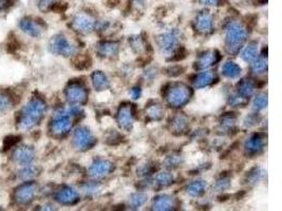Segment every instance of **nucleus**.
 Returning a JSON list of instances; mask_svg holds the SVG:
<instances>
[{
	"label": "nucleus",
	"mask_w": 282,
	"mask_h": 211,
	"mask_svg": "<svg viewBox=\"0 0 282 211\" xmlns=\"http://www.w3.org/2000/svg\"><path fill=\"white\" fill-rule=\"evenodd\" d=\"M46 111L47 106L43 100L39 98L31 99L20 113L19 127L22 130H30L39 124Z\"/></svg>",
	"instance_id": "1"
},
{
	"label": "nucleus",
	"mask_w": 282,
	"mask_h": 211,
	"mask_svg": "<svg viewBox=\"0 0 282 211\" xmlns=\"http://www.w3.org/2000/svg\"><path fill=\"white\" fill-rule=\"evenodd\" d=\"M37 191V185L34 183H26L19 186L15 190V201L19 205H28L30 204L34 197H35Z\"/></svg>",
	"instance_id": "2"
},
{
	"label": "nucleus",
	"mask_w": 282,
	"mask_h": 211,
	"mask_svg": "<svg viewBox=\"0 0 282 211\" xmlns=\"http://www.w3.org/2000/svg\"><path fill=\"white\" fill-rule=\"evenodd\" d=\"M72 123L70 120V115L68 112H58L54 115L52 122V132L55 135H64L70 131Z\"/></svg>",
	"instance_id": "3"
},
{
	"label": "nucleus",
	"mask_w": 282,
	"mask_h": 211,
	"mask_svg": "<svg viewBox=\"0 0 282 211\" xmlns=\"http://www.w3.org/2000/svg\"><path fill=\"white\" fill-rule=\"evenodd\" d=\"M50 51L56 55L69 56L74 52V48L63 35H56L50 41Z\"/></svg>",
	"instance_id": "4"
},
{
	"label": "nucleus",
	"mask_w": 282,
	"mask_h": 211,
	"mask_svg": "<svg viewBox=\"0 0 282 211\" xmlns=\"http://www.w3.org/2000/svg\"><path fill=\"white\" fill-rule=\"evenodd\" d=\"M245 37H246V33L244 29L241 26L237 25V23H234V25L230 28L228 33L229 45L230 48H233V52H236L239 49L238 45L245 40Z\"/></svg>",
	"instance_id": "5"
},
{
	"label": "nucleus",
	"mask_w": 282,
	"mask_h": 211,
	"mask_svg": "<svg viewBox=\"0 0 282 211\" xmlns=\"http://www.w3.org/2000/svg\"><path fill=\"white\" fill-rule=\"evenodd\" d=\"M66 96L70 102L81 103L86 100L87 93L86 90L78 84H72L66 90Z\"/></svg>",
	"instance_id": "6"
},
{
	"label": "nucleus",
	"mask_w": 282,
	"mask_h": 211,
	"mask_svg": "<svg viewBox=\"0 0 282 211\" xmlns=\"http://www.w3.org/2000/svg\"><path fill=\"white\" fill-rule=\"evenodd\" d=\"M19 28L22 32L28 34L32 37H39L41 35V27L38 23L31 18H22L19 22Z\"/></svg>",
	"instance_id": "7"
},
{
	"label": "nucleus",
	"mask_w": 282,
	"mask_h": 211,
	"mask_svg": "<svg viewBox=\"0 0 282 211\" xmlns=\"http://www.w3.org/2000/svg\"><path fill=\"white\" fill-rule=\"evenodd\" d=\"M13 159L19 165L27 166L34 160V151L30 147H19L14 151Z\"/></svg>",
	"instance_id": "8"
},
{
	"label": "nucleus",
	"mask_w": 282,
	"mask_h": 211,
	"mask_svg": "<svg viewBox=\"0 0 282 211\" xmlns=\"http://www.w3.org/2000/svg\"><path fill=\"white\" fill-rule=\"evenodd\" d=\"M93 144V137L86 129H78L74 134V145L78 149H87Z\"/></svg>",
	"instance_id": "9"
},
{
	"label": "nucleus",
	"mask_w": 282,
	"mask_h": 211,
	"mask_svg": "<svg viewBox=\"0 0 282 211\" xmlns=\"http://www.w3.org/2000/svg\"><path fill=\"white\" fill-rule=\"evenodd\" d=\"M189 97V92L186 87H176L169 92L168 100L174 106L183 104Z\"/></svg>",
	"instance_id": "10"
},
{
	"label": "nucleus",
	"mask_w": 282,
	"mask_h": 211,
	"mask_svg": "<svg viewBox=\"0 0 282 211\" xmlns=\"http://www.w3.org/2000/svg\"><path fill=\"white\" fill-rule=\"evenodd\" d=\"M73 27L82 33H88L93 28V21L91 18L80 15L73 20Z\"/></svg>",
	"instance_id": "11"
},
{
	"label": "nucleus",
	"mask_w": 282,
	"mask_h": 211,
	"mask_svg": "<svg viewBox=\"0 0 282 211\" xmlns=\"http://www.w3.org/2000/svg\"><path fill=\"white\" fill-rule=\"evenodd\" d=\"M56 198H58V201L61 202L62 204L72 205V204H74L77 201L78 195H77V193L73 189L65 188V189H62L58 193V196H56Z\"/></svg>",
	"instance_id": "12"
},
{
	"label": "nucleus",
	"mask_w": 282,
	"mask_h": 211,
	"mask_svg": "<svg viewBox=\"0 0 282 211\" xmlns=\"http://www.w3.org/2000/svg\"><path fill=\"white\" fill-rule=\"evenodd\" d=\"M110 169H111L110 164L107 162L101 161V162H97L96 164H94V165L91 167V169H90V172H91L93 177L100 178V177H104V175L108 174Z\"/></svg>",
	"instance_id": "13"
},
{
	"label": "nucleus",
	"mask_w": 282,
	"mask_h": 211,
	"mask_svg": "<svg viewBox=\"0 0 282 211\" xmlns=\"http://www.w3.org/2000/svg\"><path fill=\"white\" fill-rule=\"evenodd\" d=\"M177 36L173 33H168L160 39V44H161V48L168 52V51H172L174 49V46L177 43Z\"/></svg>",
	"instance_id": "14"
},
{
	"label": "nucleus",
	"mask_w": 282,
	"mask_h": 211,
	"mask_svg": "<svg viewBox=\"0 0 282 211\" xmlns=\"http://www.w3.org/2000/svg\"><path fill=\"white\" fill-rule=\"evenodd\" d=\"M13 99L6 93H0V115L6 114L13 108Z\"/></svg>",
	"instance_id": "15"
},
{
	"label": "nucleus",
	"mask_w": 282,
	"mask_h": 211,
	"mask_svg": "<svg viewBox=\"0 0 282 211\" xmlns=\"http://www.w3.org/2000/svg\"><path fill=\"white\" fill-rule=\"evenodd\" d=\"M222 71L224 75H227L230 78H235L241 73V69L234 63H228L223 67Z\"/></svg>",
	"instance_id": "16"
},
{
	"label": "nucleus",
	"mask_w": 282,
	"mask_h": 211,
	"mask_svg": "<svg viewBox=\"0 0 282 211\" xmlns=\"http://www.w3.org/2000/svg\"><path fill=\"white\" fill-rule=\"evenodd\" d=\"M37 174H38V169L36 167L31 166V164H29V165L25 166V168L22 169L20 171V173H19L20 178L22 180H25V181H28V180H31L33 178H35Z\"/></svg>",
	"instance_id": "17"
},
{
	"label": "nucleus",
	"mask_w": 282,
	"mask_h": 211,
	"mask_svg": "<svg viewBox=\"0 0 282 211\" xmlns=\"http://www.w3.org/2000/svg\"><path fill=\"white\" fill-rule=\"evenodd\" d=\"M197 25L201 31H204V32L209 31L211 29V25H212L210 15H208V14L200 15Z\"/></svg>",
	"instance_id": "18"
},
{
	"label": "nucleus",
	"mask_w": 282,
	"mask_h": 211,
	"mask_svg": "<svg viewBox=\"0 0 282 211\" xmlns=\"http://www.w3.org/2000/svg\"><path fill=\"white\" fill-rule=\"evenodd\" d=\"M215 78V75H213L212 72H204L199 75V77L196 80V86L201 88V87H205L207 85H209L211 81Z\"/></svg>",
	"instance_id": "19"
},
{
	"label": "nucleus",
	"mask_w": 282,
	"mask_h": 211,
	"mask_svg": "<svg viewBox=\"0 0 282 211\" xmlns=\"http://www.w3.org/2000/svg\"><path fill=\"white\" fill-rule=\"evenodd\" d=\"M120 122L121 125L124 128H129L130 125L132 124V119H131V113L128 108H124L120 112Z\"/></svg>",
	"instance_id": "20"
},
{
	"label": "nucleus",
	"mask_w": 282,
	"mask_h": 211,
	"mask_svg": "<svg viewBox=\"0 0 282 211\" xmlns=\"http://www.w3.org/2000/svg\"><path fill=\"white\" fill-rule=\"evenodd\" d=\"M172 205H173L172 198L163 196V197L157 198V201L154 203V208L160 209V210H166V209L171 208Z\"/></svg>",
	"instance_id": "21"
},
{
	"label": "nucleus",
	"mask_w": 282,
	"mask_h": 211,
	"mask_svg": "<svg viewBox=\"0 0 282 211\" xmlns=\"http://www.w3.org/2000/svg\"><path fill=\"white\" fill-rule=\"evenodd\" d=\"M93 81H94V85L96 88H105L108 85V81L106 76L100 73V72H96L93 75Z\"/></svg>",
	"instance_id": "22"
},
{
	"label": "nucleus",
	"mask_w": 282,
	"mask_h": 211,
	"mask_svg": "<svg viewBox=\"0 0 282 211\" xmlns=\"http://www.w3.org/2000/svg\"><path fill=\"white\" fill-rule=\"evenodd\" d=\"M216 62V54L215 53H208L207 55L203 56L200 60V67L201 68H206L211 66L213 63Z\"/></svg>",
	"instance_id": "23"
},
{
	"label": "nucleus",
	"mask_w": 282,
	"mask_h": 211,
	"mask_svg": "<svg viewBox=\"0 0 282 211\" xmlns=\"http://www.w3.org/2000/svg\"><path fill=\"white\" fill-rule=\"evenodd\" d=\"M247 150H250L251 152H257L261 149L262 147V143H261V140L255 137V138H251L249 142H247Z\"/></svg>",
	"instance_id": "24"
},
{
	"label": "nucleus",
	"mask_w": 282,
	"mask_h": 211,
	"mask_svg": "<svg viewBox=\"0 0 282 211\" xmlns=\"http://www.w3.org/2000/svg\"><path fill=\"white\" fill-rule=\"evenodd\" d=\"M203 190H204V183L201 182H196L188 187V192H190L193 195H198Z\"/></svg>",
	"instance_id": "25"
},
{
	"label": "nucleus",
	"mask_w": 282,
	"mask_h": 211,
	"mask_svg": "<svg viewBox=\"0 0 282 211\" xmlns=\"http://www.w3.org/2000/svg\"><path fill=\"white\" fill-rule=\"evenodd\" d=\"M257 55V49L254 45H250L249 48H246V50L243 53V58L246 62H252L256 58Z\"/></svg>",
	"instance_id": "26"
},
{
	"label": "nucleus",
	"mask_w": 282,
	"mask_h": 211,
	"mask_svg": "<svg viewBox=\"0 0 282 211\" xmlns=\"http://www.w3.org/2000/svg\"><path fill=\"white\" fill-rule=\"evenodd\" d=\"M253 85L251 84V81H249V80H246V81H243V83L241 84V86H240V91H241V93L242 94H244V95H246V96H249V95H251L252 93H253Z\"/></svg>",
	"instance_id": "27"
},
{
	"label": "nucleus",
	"mask_w": 282,
	"mask_h": 211,
	"mask_svg": "<svg viewBox=\"0 0 282 211\" xmlns=\"http://www.w3.org/2000/svg\"><path fill=\"white\" fill-rule=\"evenodd\" d=\"M18 142V137L17 136H9L5 139V143H4V148L5 149H9L12 146H14L16 143Z\"/></svg>",
	"instance_id": "28"
},
{
	"label": "nucleus",
	"mask_w": 282,
	"mask_h": 211,
	"mask_svg": "<svg viewBox=\"0 0 282 211\" xmlns=\"http://www.w3.org/2000/svg\"><path fill=\"white\" fill-rule=\"evenodd\" d=\"M56 0H38V7L41 11H46L48 10Z\"/></svg>",
	"instance_id": "29"
},
{
	"label": "nucleus",
	"mask_w": 282,
	"mask_h": 211,
	"mask_svg": "<svg viewBox=\"0 0 282 211\" xmlns=\"http://www.w3.org/2000/svg\"><path fill=\"white\" fill-rule=\"evenodd\" d=\"M16 0H0V12L7 11L11 7L14 6Z\"/></svg>",
	"instance_id": "30"
},
{
	"label": "nucleus",
	"mask_w": 282,
	"mask_h": 211,
	"mask_svg": "<svg viewBox=\"0 0 282 211\" xmlns=\"http://www.w3.org/2000/svg\"><path fill=\"white\" fill-rule=\"evenodd\" d=\"M145 201H146V196L143 194H137L131 198V202L134 206H140V205L144 204Z\"/></svg>",
	"instance_id": "31"
},
{
	"label": "nucleus",
	"mask_w": 282,
	"mask_h": 211,
	"mask_svg": "<svg viewBox=\"0 0 282 211\" xmlns=\"http://www.w3.org/2000/svg\"><path fill=\"white\" fill-rule=\"evenodd\" d=\"M266 68V62H264L263 60H260V61H258L255 65H254V71L257 73H260L262 72L263 70Z\"/></svg>",
	"instance_id": "32"
},
{
	"label": "nucleus",
	"mask_w": 282,
	"mask_h": 211,
	"mask_svg": "<svg viewBox=\"0 0 282 211\" xmlns=\"http://www.w3.org/2000/svg\"><path fill=\"white\" fill-rule=\"evenodd\" d=\"M255 107L257 109H263L266 107V98L263 96L257 97V99L255 100Z\"/></svg>",
	"instance_id": "33"
},
{
	"label": "nucleus",
	"mask_w": 282,
	"mask_h": 211,
	"mask_svg": "<svg viewBox=\"0 0 282 211\" xmlns=\"http://www.w3.org/2000/svg\"><path fill=\"white\" fill-rule=\"evenodd\" d=\"M157 181H159L162 185H168L172 181V177L167 173H162L161 175H159V178H157Z\"/></svg>",
	"instance_id": "34"
},
{
	"label": "nucleus",
	"mask_w": 282,
	"mask_h": 211,
	"mask_svg": "<svg viewBox=\"0 0 282 211\" xmlns=\"http://www.w3.org/2000/svg\"><path fill=\"white\" fill-rule=\"evenodd\" d=\"M115 50H117V46L112 43H107V44H104V46H103L104 54H112L115 52Z\"/></svg>",
	"instance_id": "35"
},
{
	"label": "nucleus",
	"mask_w": 282,
	"mask_h": 211,
	"mask_svg": "<svg viewBox=\"0 0 282 211\" xmlns=\"http://www.w3.org/2000/svg\"><path fill=\"white\" fill-rule=\"evenodd\" d=\"M149 115L153 116L154 119H159V117L162 115V110L159 107H152L149 110Z\"/></svg>",
	"instance_id": "36"
},
{
	"label": "nucleus",
	"mask_w": 282,
	"mask_h": 211,
	"mask_svg": "<svg viewBox=\"0 0 282 211\" xmlns=\"http://www.w3.org/2000/svg\"><path fill=\"white\" fill-rule=\"evenodd\" d=\"M202 3L208 6H215L219 3V0H202Z\"/></svg>",
	"instance_id": "37"
}]
</instances>
